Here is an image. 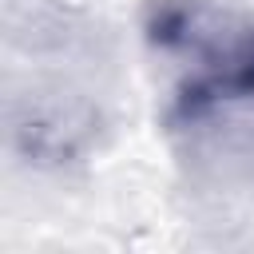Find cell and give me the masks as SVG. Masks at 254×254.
<instances>
[{
	"instance_id": "cell-1",
	"label": "cell",
	"mask_w": 254,
	"mask_h": 254,
	"mask_svg": "<svg viewBox=\"0 0 254 254\" xmlns=\"http://www.w3.org/2000/svg\"><path fill=\"white\" fill-rule=\"evenodd\" d=\"M143 36L163 56H183L167 123L183 135L254 107V12H226L214 0H151Z\"/></svg>"
}]
</instances>
